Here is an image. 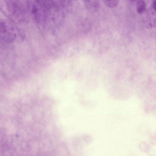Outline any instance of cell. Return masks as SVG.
Instances as JSON below:
<instances>
[{
    "label": "cell",
    "mask_w": 156,
    "mask_h": 156,
    "mask_svg": "<svg viewBox=\"0 0 156 156\" xmlns=\"http://www.w3.org/2000/svg\"><path fill=\"white\" fill-rule=\"evenodd\" d=\"M27 9L34 21L41 25L46 22L48 11L44 0H26Z\"/></svg>",
    "instance_id": "cell-1"
},
{
    "label": "cell",
    "mask_w": 156,
    "mask_h": 156,
    "mask_svg": "<svg viewBox=\"0 0 156 156\" xmlns=\"http://www.w3.org/2000/svg\"><path fill=\"white\" fill-rule=\"evenodd\" d=\"M16 36V29L14 25L8 20L0 19V38L10 43L15 40Z\"/></svg>",
    "instance_id": "cell-2"
},
{
    "label": "cell",
    "mask_w": 156,
    "mask_h": 156,
    "mask_svg": "<svg viewBox=\"0 0 156 156\" xmlns=\"http://www.w3.org/2000/svg\"><path fill=\"white\" fill-rule=\"evenodd\" d=\"M87 7L93 11H97L99 8L98 0H84Z\"/></svg>",
    "instance_id": "cell-3"
},
{
    "label": "cell",
    "mask_w": 156,
    "mask_h": 156,
    "mask_svg": "<svg viewBox=\"0 0 156 156\" xmlns=\"http://www.w3.org/2000/svg\"><path fill=\"white\" fill-rule=\"evenodd\" d=\"M55 6L62 11L66 7L69 3V0H53Z\"/></svg>",
    "instance_id": "cell-4"
},
{
    "label": "cell",
    "mask_w": 156,
    "mask_h": 156,
    "mask_svg": "<svg viewBox=\"0 0 156 156\" xmlns=\"http://www.w3.org/2000/svg\"><path fill=\"white\" fill-rule=\"evenodd\" d=\"M136 5L137 12L139 14H142L145 8L146 3L144 0H137Z\"/></svg>",
    "instance_id": "cell-5"
},
{
    "label": "cell",
    "mask_w": 156,
    "mask_h": 156,
    "mask_svg": "<svg viewBox=\"0 0 156 156\" xmlns=\"http://www.w3.org/2000/svg\"><path fill=\"white\" fill-rule=\"evenodd\" d=\"M107 6L111 8H114L118 5L119 0H102Z\"/></svg>",
    "instance_id": "cell-6"
},
{
    "label": "cell",
    "mask_w": 156,
    "mask_h": 156,
    "mask_svg": "<svg viewBox=\"0 0 156 156\" xmlns=\"http://www.w3.org/2000/svg\"><path fill=\"white\" fill-rule=\"evenodd\" d=\"M47 5H50L53 3V0H44Z\"/></svg>",
    "instance_id": "cell-7"
},
{
    "label": "cell",
    "mask_w": 156,
    "mask_h": 156,
    "mask_svg": "<svg viewBox=\"0 0 156 156\" xmlns=\"http://www.w3.org/2000/svg\"><path fill=\"white\" fill-rule=\"evenodd\" d=\"M152 6L153 9L155 11L156 8V0H154L152 3Z\"/></svg>",
    "instance_id": "cell-8"
},
{
    "label": "cell",
    "mask_w": 156,
    "mask_h": 156,
    "mask_svg": "<svg viewBox=\"0 0 156 156\" xmlns=\"http://www.w3.org/2000/svg\"><path fill=\"white\" fill-rule=\"evenodd\" d=\"M129 0L132 2H134V1H137V0Z\"/></svg>",
    "instance_id": "cell-9"
}]
</instances>
